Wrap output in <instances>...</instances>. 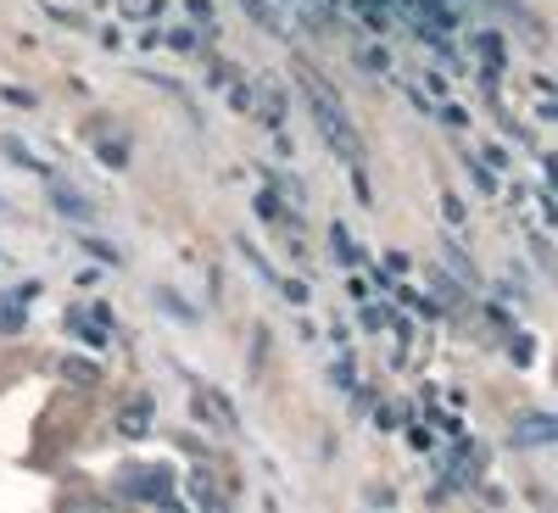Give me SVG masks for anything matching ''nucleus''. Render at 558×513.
<instances>
[{
  "label": "nucleus",
  "instance_id": "obj_8",
  "mask_svg": "<svg viewBox=\"0 0 558 513\" xmlns=\"http://www.w3.org/2000/svg\"><path fill=\"white\" fill-rule=\"evenodd\" d=\"M363 330H391V307H363Z\"/></svg>",
  "mask_w": 558,
  "mask_h": 513
},
{
  "label": "nucleus",
  "instance_id": "obj_7",
  "mask_svg": "<svg viewBox=\"0 0 558 513\" xmlns=\"http://www.w3.org/2000/svg\"><path fill=\"white\" fill-rule=\"evenodd\" d=\"M191 491H196V502L218 508V480H213V475H196V480H191Z\"/></svg>",
  "mask_w": 558,
  "mask_h": 513
},
{
  "label": "nucleus",
  "instance_id": "obj_3",
  "mask_svg": "<svg viewBox=\"0 0 558 513\" xmlns=\"http://www.w3.org/2000/svg\"><path fill=\"white\" fill-rule=\"evenodd\" d=\"M542 441H558V418H520L514 425V447H542Z\"/></svg>",
  "mask_w": 558,
  "mask_h": 513
},
{
  "label": "nucleus",
  "instance_id": "obj_6",
  "mask_svg": "<svg viewBox=\"0 0 558 513\" xmlns=\"http://www.w3.org/2000/svg\"><path fill=\"white\" fill-rule=\"evenodd\" d=\"M330 246H336V252H341V262H352V268H357V262H363V257H357V246H352V235H347V229H341V223H336V229H330Z\"/></svg>",
  "mask_w": 558,
  "mask_h": 513
},
{
  "label": "nucleus",
  "instance_id": "obj_12",
  "mask_svg": "<svg viewBox=\"0 0 558 513\" xmlns=\"http://www.w3.org/2000/svg\"><path fill=\"white\" fill-rule=\"evenodd\" d=\"M184 7H191V12H196V17H202V23H207V17H213V0H184Z\"/></svg>",
  "mask_w": 558,
  "mask_h": 513
},
{
  "label": "nucleus",
  "instance_id": "obj_4",
  "mask_svg": "<svg viewBox=\"0 0 558 513\" xmlns=\"http://www.w3.org/2000/svg\"><path fill=\"white\" fill-rule=\"evenodd\" d=\"M118 430H123V436H146V430H151V402L134 396V402L118 413Z\"/></svg>",
  "mask_w": 558,
  "mask_h": 513
},
{
  "label": "nucleus",
  "instance_id": "obj_9",
  "mask_svg": "<svg viewBox=\"0 0 558 513\" xmlns=\"http://www.w3.org/2000/svg\"><path fill=\"white\" fill-rule=\"evenodd\" d=\"M157 302H162V307H168V313H173L179 323H196V313H191V307H184V302H179L173 291H157Z\"/></svg>",
  "mask_w": 558,
  "mask_h": 513
},
{
  "label": "nucleus",
  "instance_id": "obj_1",
  "mask_svg": "<svg viewBox=\"0 0 558 513\" xmlns=\"http://www.w3.org/2000/svg\"><path fill=\"white\" fill-rule=\"evenodd\" d=\"M296 78H302V96H307V112H313L318 134L330 139V151H336V157H347L352 168H363V139H357V129H352L347 107L336 101V89L324 84L313 68H296Z\"/></svg>",
  "mask_w": 558,
  "mask_h": 513
},
{
  "label": "nucleus",
  "instance_id": "obj_11",
  "mask_svg": "<svg viewBox=\"0 0 558 513\" xmlns=\"http://www.w3.org/2000/svg\"><path fill=\"white\" fill-rule=\"evenodd\" d=\"M363 68H380V73H386V68H391V57H386V51H363Z\"/></svg>",
  "mask_w": 558,
  "mask_h": 513
},
{
  "label": "nucleus",
  "instance_id": "obj_2",
  "mask_svg": "<svg viewBox=\"0 0 558 513\" xmlns=\"http://www.w3.org/2000/svg\"><path fill=\"white\" fill-rule=\"evenodd\" d=\"M118 497H129V502H162V508H173V475L168 469H146V463H129V469H118Z\"/></svg>",
  "mask_w": 558,
  "mask_h": 513
},
{
  "label": "nucleus",
  "instance_id": "obj_10",
  "mask_svg": "<svg viewBox=\"0 0 558 513\" xmlns=\"http://www.w3.org/2000/svg\"><path fill=\"white\" fill-rule=\"evenodd\" d=\"M475 45H481V57H486V62H502V39H497V34H481Z\"/></svg>",
  "mask_w": 558,
  "mask_h": 513
},
{
  "label": "nucleus",
  "instance_id": "obj_5",
  "mask_svg": "<svg viewBox=\"0 0 558 513\" xmlns=\"http://www.w3.org/2000/svg\"><path fill=\"white\" fill-rule=\"evenodd\" d=\"M51 196H57V207H62L68 218H78V223H96V207H89V201H84L78 191H68V184H57Z\"/></svg>",
  "mask_w": 558,
  "mask_h": 513
}]
</instances>
